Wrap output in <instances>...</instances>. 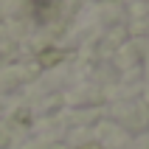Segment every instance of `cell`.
Segmentation results:
<instances>
[{
	"label": "cell",
	"mask_w": 149,
	"mask_h": 149,
	"mask_svg": "<svg viewBox=\"0 0 149 149\" xmlns=\"http://www.w3.org/2000/svg\"><path fill=\"white\" fill-rule=\"evenodd\" d=\"M62 59H65V54H62V51H42L40 56H37V62H40V68H54V65H59V62H62Z\"/></svg>",
	"instance_id": "cell-1"
},
{
	"label": "cell",
	"mask_w": 149,
	"mask_h": 149,
	"mask_svg": "<svg viewBox=\"0 0 149 149\" xmlns=\"http://www.w3.org/2000/svg\"><path fill=\"white\" fill-rule=\"evenodd\" d=\"M82 149H101V146H99V143H84Z\"/></svg>",
	"instance_id": "cell-2"
}]
</instances>
